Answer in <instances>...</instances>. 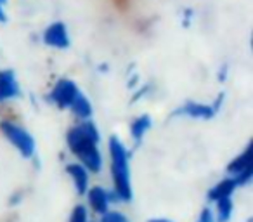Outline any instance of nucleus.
I'll return each mask as SVG.
<instances>
[{"label":"nucleus","instance_id":"nucleus-1","mask_svg":"<svg viewBox=\"0 0 253 222\" xmlns=\"http://www.w3.org/2000/svg\"><path fill=\"white\" fill-rule=\"evenodd\" d=\"M109 151H111V172L116 182V194L120 200H132V186H130V172H128V160L123 144L116 137L109 141Z\"/></svg>","mask_w":253,"mask_h":222},{"label":"nucleus","instance_id":"nucleus-2","mask_svg":"<svg viewBox=\"0 0 253 222\" xmlns=\"http://www.w3.org/2000/svg\"><path fill=\"white\" fill-rule=\"evenodd\" d=\"M2 132L23 153V156H26V158L33 156V153H35V141H33V137L25 129H21L19 125L11 124V122H2Z\"/></svg>","mask_w":253,"mask_h":222},{"label":"nucleus","instance_id":"nucleus-3","mask_svg":"<svg viewBox=\"0 0 253 222\" xmlns=\"http://www.w3.org/2000/svg\"><path fill=\"white\" fill-rule=\"evenodd\" d=\"M78 94H80V90H78V87L73 82L61 80V82H57V85L54 87L50 97H52V101L56 102V104H59L61 108H70L71 102L77 99Z\"/></svg>","mask_w":253,"mask_h":222},{"label":"nucleus","instance_id":"nucleus-4","mask_svg":"<svg viewBox=\"0 0 253 222\" xmlns=\"http://www.w3.org/2000/svg\"><path fill=\"white\" fill-rule=\"evenodd\" d=\"M43 40L47 45L57 47V49H66L70 45V39H68L66 26L63 23H54L43 33Z\"/></svg>","mask_w":253,"mask_h":222},{"label":"nucleus","instance_id":"nucleus-5","mask_svg":"<svg viewBox=\"0 0 253 222\" xmlns=\"http://www.w3.org/2000/svg\"><path fill=\"white\" fill-rule=\"evenodd\" d=\"M77 156L84 162V165L88 170H92V172H99L101 170L102 158H101V153L95 148V144H87L80 151H77Z\"/></svg>","mask_w":253,"mask_h":222},{"label":"nucleus","instance_id":"nucleus-6","mask_svg":"<svg viewBox=\"0 0 253 222\" xmlns=\"http://www.w3.org/2000/svg\"><path fill=\"white\" fill-rule=\"evenodd\" d=\"M18 84L12 71H2L0 73V101L11 99L14 95H18Z\"/></svg>","mask_w":253,"mask_h":222},{"label":"nucleus","instance_id":"nucleus-7","mask_svg":"<svg viewBox=\"0 0 253 222\" xmlns=\"http://www.w3.org/2000/svg\"><path fill=\"white\" fill-rule=\"evenodd\" d=\"M88 201H90L92 208L99 214H106L108 212V205H109V194L106 193L102 187L95 186L88 191Z\"/></svg>","mask_w":253,"mask_h":222},{"label":"nucleus","instance_id":"nucleus-8","mask_svg":"<svg viewBox=\"0 0 253 222\" xmlns=\"http://www.w3.org/2000/svg\"><path fill=\"white\" fill-rule=\"evenodd\" d=\"M68 172L73 177V182L77 186V191L80 194L87 193V186H88V174L85 170V167L82 165H68Z\"/></svg>","mask_w":253,"mask_h":222},{"label":"nucleus","instance_id":"nucleus-9","mask_svg":"<svg viewBox=\"0 0 253 222\" xmlns=\"http://www.w3.org/2000/svg\"><path fill=\"white\" fill-rule=\"evenodd\" d=\"M234 187H236L234 179H224L222 182H218L213 189H210L208 198H210V200H217V201L222 200V198H229L232 191H234Z\"/></svg>","mask_w":253,"mask_h":222},{"label":"nucleus","instance_id":"nucleus-10","mask_svg":"<svg viewBox=\"0 0 253 222\" xmlns=\"http://www.w3.org/2000/svg\"><path fill=\"white\" fill-rule=\"evenodd\" d=\"M70 108L73 109L75 115H78L80 118H88V117H90V113H92L90 102H88V99L85 97V95L82 94V92L77 95V99H75V101L71 102Z\"/></svg>","mask_w":253,"mask_h":222},{"label":"nucleus","instance_id":"nucleus-11","mask_svg":"<svg viewBox=\"0 0 253 222\" xmlns=\"http://www.w3.org/2000/svg\"><path fill=\"white\" fill-rule=\"evenodd\" d=\"M252 169V148H248L245 153H243L239 158H236L234 162L229 165V172L232 174H241L245 170Z\"/></svg>","mask_w":253,"mask_h":222},{"label":"nucleus","instance_id":"nucleus-12","mask_svg":"<svg viewBox=\"0 0 253 222\" xmlns=\"http://www.w3.org/2000/svg\"><path fill=\"white\" fill-rule=\"evenodd\" d=\"M184 113L189 115V117H194V118H210L211 115H213V108H211V106L189 102V104L184 106Z\"/></svg>","mask_w":253,"mask_h":222},{"label":"nucleus","instance_id":"nucleus-13","mask_svg":"<svg viewBox=\"0 0 253 222\" xmlns=\"http://www.w3.org/2000/svg\"><path fill=\"white\" fill-rule=\"evenodd\" d=\"M149 127H151V118H149L148 115L137 118V120L134 122V125H132V135H134L135 141H141L142 135L148 132Z\"/></svg>","mask_w":253,"mask_h":222},{"label":"nucleus","instance_id":"nucleus-14","mask_svg":"<svg viewBox=\"0 0 253 222\" xmlns=\"http://www.w3.org/2000/svg\"><path fill=\"white\" fill-rule=\"evenodd\" d=\"M232 214V201L231 198L218 200V222H227Z\"/></svg>","mask_w":253,"mask_h":222},{"label":"nucleus","instance_id":"nucleus-15","mask_svg":"<svg viewBox=\"0 0 253 222\" xmlns=\"http://www.w3.org/2000/svg\"><path fill=\"white\" fill-rule=\"evenodd\" d=\"M70 222H87V208L78 205L73 210V214H71Z\"/></svg>","mask_w":253,"mask_h":222},{"label":"nucleus","instance_id":"nucleus-16","mask_svg":"<svg viewBox=\"0 0 253 222\" xmlns=\"http://www.w3.org/2000/svg\"><path fill=\"white\" fill-rule=\"evenodd\" d=\"M102 222H128L125 215L118 214V212H111V214H104Z\"/></svg>","mask_w":253,"mask_h":222},{"label":"nucleus","instance_id":"nucleus-17","mask_svg":"<svg viewBox=\"0 0 253 222\" xmlns=\"http://www.w3.org/2000/svg\"><path fill=\"white\" fill-rule=\"evenodd\" d=\"M200 222H215L213 214H211V210H210V208H205V210L201 212Z\"/></svg>","mask_w":253,"mask_h":222},{"label":"nucleus","instance_id":"nucleus-18","mask_svg":"<svg viewBox=\"0 0 253 222\" xmlns=\"http://www.w3.org/2000/svg\"><path fill=\"white\" fill-rule=\"evenodd\" d=\"M5 0H0V4H4ZM5 19V16H4V12H2V9H0V21H4Z\"/></svg>","mask_w":253,"mask_h":222},{"label":"nucleus","instance_id":"nucleus-19","mask_svg":"<svg viewBox=\"0 0 253 222\" xmlns=\"http://www.w3.org/2000/svg\"><path fill=\"white\" fill-rule=\"evenodd\" d=\"M149 222H172V221H167V219H151Z\"/></svg>","mask_w":253,"mask_h":222}]
</instances>
